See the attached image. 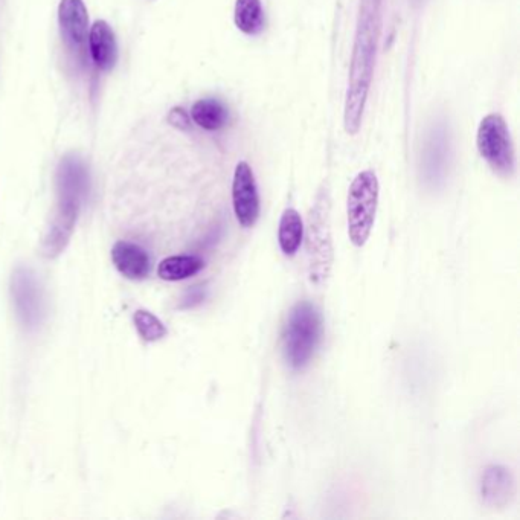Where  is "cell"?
Returning <instances> with one entry per match:
<instances>
[{"label":"cell","instance_id":"1","mask_svg":"<svg viewBox=\"0 0 520 520\" xmlns=\"http://www.w3.org/2000/svg\"><path fill=\"white\" fill-rule=\"evenodd\" d=\"M383 23V0H360L345 95L344 127L350 136L362 127L366 101L376 69L377 49Z\"/></svg>","mask_w":520,"mask_h":520},{"label":"cell","instance_id":"2","mask_svg":"<svg viewBox=\"0 0 520 520\" xmlns=\"http://www.w3.org/2000/svg\"><path fill=\"white\" fill-rule=\"evenodd\" d=\"M89 188V170L84 161L75 155L66 156L57 171V212L51 228L43 238L42 252L46 258L58 257L65 251L74 234Z\"/></svg>","mask_w":520,"mask_h":520},{"label":"cell","instance_id":"3","mask_svg":"<svg viewBox=\"0 0 520 520\" xmlns=\"http://www.w3.org/2000/svg\"><path fill=\"white\" fill-rule=\"evenodd\" d=\"M322 338V316L312 302H299L290 310L284 327V357L293 370H302L315 356Z\"/></svg>","mask_w":520,"mask_h":520},{"label":"cell","instance_id":"4","mask_svg":"<svg viewBox=\"0 0 520 520\" xmlns=\"http://www.w3.org/2000/svg\"><path fill=\"white\" fill-rule=\"evenodd\" d=\"M379 194L380 185L376 171H360L351 182L347 199L348 237L356 248L365 246L373 232Z\"/></svg>","mask_w":520,"mask_h":520},{"label":"cell","instance_id":"5","mask_svg":"<svg viewBox=\"0 0 520 520\" xmlns=\"http://www.w3.org/2000/svg\"><path fill=\"white\" fill-rule=\"evenodd\" d=\"M476 145L482 156L495 173L511 177L516 171V156L507 122L498 113L485 116L476 133Z\"/></svg>","mask_w":520,"mask_h":520},{"label":"cell","instance_id":"6","mask_svg":"<svg viewBox=\"0 0 520 520\" xmlns=\"http://www.w3.org/2000/svg\"><path fill=\"white\" fill-rule=\"evenodd\" d=\"M11 296L17 319L26 330H37L45 318V298L36 273L29 267H17L11 277Z\"/></svg>","mask_w":520,"mask_h":520},{"label":"cell","instance_id":"7","mask_svg":"<svg viewBox=\"0 0 520 520\" xmlns=\"http://www.w3.org/2000/svg\"><path fill=\"white\" fill-rule=\"evenodd\" d=\"M232 205L243 228H252L260 217V194L257 180L248 162H238L232 180Z\"/></svg>","mask_w":520,"mask_h":520},{"label":"cell","instance_id":"8","mask_svg":"<svg viewBox=\"0 0 520 520\" xmlns=\"http://www.w3.org/2000/svg\"><path fill=\"white\" fill-rule=\"evenodd\" d=\"M307 252H309L310 280L322 284L330 275L333 263V244H331L330 228L327 217H312L309 234H307Z\"/></svg>","mask_w":520,"mask_h":520},{"label":"cell","instance_id":"9","mask_svg":"<svg viewBox=\"0 0 520 520\" xmlns=\"http://www.w3.org/2000/svg\"><path fill=\"white\" fill-rule=\"evenodd\" d=\"M516 495V479L505 466H490L481 478V498L485 505L502 508L510 504Z\"/></svg>","mask_w":520,"mask_h":520},{"label":"cell","instance_id":"10","mask_svg":"<svg viewBox=\"0 0 520 520\" xmlns=\"http://www.w3.org/2000/svg\"><path fill=\"white\" fill-rule=\"evenodd\" d=\"M61 33L72 48L80 49L86 43L89 14L83 0H61L58 5Z\"/></svg>","mask_w":520,"mask_h":520},{"label":"cell","instance_id":"11","mask_svg":"<svg viewBox=\"0 0 520 520\" xmlns=\"http://www.w3.org/2000/svg\"><path fill=\"white\" fill-rule=\"evenodd\" d=\"M112 260L121 275L129 280H144L151 269L147 252L130 241H118L112 249Z\"/></svg>","mask_w":520,"mask_h":520},{"label":"cell","instance_id":"12","mask_svg":"<svg viewBox=\"0 0 520 520\" xmlns=\"http://www.w3.org/2000/svg\"><path fill=\"white\" fill-rule=\"evenodd\" d=\"M89 48L95 66L101 71H110L118 60V46L109 23L97 20L90 28Z\"/></svg>","mask_w":520,"mask_h":520},{"label":"cell","instance_id":"13","mask_svg":"<svg viewBox=\"0 0 520 520\" xmlns=\"http://www.w3.org/2000/svg\"><path fill=\"white\" fill-rule=\"evenodd\" d=\"M191 118L200 129L216 132L228 124L229 110L217 98H205L194 104L191 109Z\"/></svg>","mask_w":520,"mask_h":520},{"label":"cell","instance_id":"14","mask_svg":"<svg viewBox=\"0 0 520 520\" xmlns=\"http://www.w3.org/2000/svg\"><path fill=\"white\" fill-rule=\"evenodd\" d=\"M302 241H304V222L301 214L296 209L287 208L281 216L280 229H278L281 251L286 257H293L301 248Z\"/></svg>","mask_w":520,"mask_h":520},{"label":"cell","instance_id":"15","mask_svg":"<svg viewBox=\"0 0 520 520\" xmlns=\"http://www.w3.org/2000/svg\"><path fill=\"white\" fill-rule=\"evenodd\" d=\"M234 20L237 28L246 36H258L266 25L261 0H237Z\"/></svg>","mask_w":520,"mask_h":520},{"label":"cell","instance_id":"16","mask_svg":"<svg viewBox=\"0 0 520 520\" xmlns=\"http://www.w3.org/2000/svg\"><path fill=\"white\" fill-rule=\"evenodd\" d=\"M205 267V261L196 255H177L161 261L158 275L165 281H182L194 277Z\"/></svg>","mask_w":520,"mask_h":520},{"label":"cell","instance_id":"17","mask_svg":"<svg viewBox=\"0 0 520 520\" xmlns=\"http://www.w3.org/2000/svg\"><path fill=\"white\" fill-rule=\"evenodd\" d=\"M133 321H135L139 336L144 341H161L162 338L167 336V328L162 324L161 319L156 318L153 313L147 312V310H138L133 316Z\"/></svg>","mask_w":520,"mask_h":520},{"label":"cell","instance_id":"18","mask_svg":"<svg viewBox=\"0 0 520 520\" xmlns=\"http://www.w3.org/2000/svg\"><path fill=\"white\" fill-rule=\"evenodd\" d=\"M170 122L174 127L180 130H187L190 127V116L183 112L182 109H173L170 112Z\"/></svg>","mask_w":520,"mask_h":520},{"label":"cell","instance_id":"19","mask_svg":"<svg viewBox=\"0 0 520 520\" xmlns=\"http://www.w3.org/2000/svg\"><path fill=\"white\" fill-rule=\"evenodd\" d=\"M203 295L200 293V290L194 289L193 292H191L190 296H187L185 298V301H190V299H193V302H191V305L196 304V302L202 301Z\"/></svg>","mask_w":520,"mask_h":520}]
</instances>
